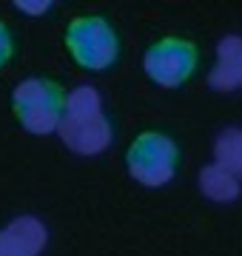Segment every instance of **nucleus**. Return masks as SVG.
<instances>
[{"label":"nucleus","instance_id":"obj_3","mask_svg":"<svg viewBox=\"0 0 242 256\" xmlns=\"http://www.w3.org/2000/svg\"><path fill=\"white\" fill-rule=\"evenodd\" d=\"M66 46L77 63L83 68H92V72L108 68L120 52L112 23L106 18H97V14H83V18L72 20L66 28Z\"/></svg>","mask_w":242,"mask_h":256},{"label":"nucleus","instance_id":"obj_5","mask_svg":"<svg viewBox=\"0 0 242 256\" xmlns=\"http://www.w3.org/2000/svg\"><path fill=\"white\" fill-rule=\"evenodd\" d=\"M57 131H60L66 146L74 154H83V156L100 154L112 142V126H108V120L102 114L88 117V120H60Z\"/></svg>","mask_w":242,"mask_h":256},{"label":"nucleus","instance_id":"obj_2","mask_svg":"<svg viewBox=\"0 0 242 256\" xmlns=\"http://www.w3.org/2000/svg\"><path fill=\"white\" fill-rule=\"evenodd\" d=\"M177 142L166 134H160V131H142L128 146V154H126L128 174L148 188H160V185L171 182L177 174Z\"/></svg>","mask_w":242,"mask_h":256},{"label":"nucleus","instance_id":"obj_8","mask_svg":"<svg viewBox=\"0 0 242 256\" xmlns=\"http://www.w3.org/2000/svg\"><path fill=\"white\" fill-rule=\"evenodd\" d=\"M200 191L214 202H231V200L240 196L242 182L231 174V171H225L222 165L211 162L200 171Z\"/></svg>","mask_w":242,"mask_h":256},{"label":"nucleus","instance_id":"obj_11","mask_svg":"<svg viewBox=\"0 0 242 256\" xmlns=\"http://www.w3.org/2000/svg\"><path fill=\"white\" fill-rule=\"evenodd\" d=\"M9 57H12V34H9V28H6V23L0 20V68L6 66Z\"/></svg>","mask_w":242,"mask_h":256},{"label":"nucleus","instance_id":"obj_4","mask_svg":"<svg viewBox=\"0 0 242 256\" xmlns=\"http://www.w3.org/2000/svg\"><path fill=\"white\" fill-rule=\"evenodd\" d=\"M142 66H146V74L157 86L177 88L194 74L196 46L191 40H182V37H162L154 46H148V52L142 57Z\"/></svg>","mask_w":242,"mask_h":256},{"label":"nucleus","instance_id":"obj_7","mask_svg":"<svg viewBox=\"0 0 242 256\" xmlns=\"http://www.w3.org/2000/svg\"><path fill=\"white\" fill-rule=\"evenodd\" d=\"M208 82L216 92H231L242 86V37L228 34L216 46V66L208 74Z\"/></svg>","mask_w":242,"mask_h":256},{"label":"nucleus","instance_id":"obj_12","mask_svg":"<svg viewBox=\"0 0 242 256\" xmlns=\"http://www.w3.org/2000/svg\"><path fill=\"white\" fill-rule=\"evenodd\" d=\"M14 6H18L20 12H28V14H40V12L52 9V3H48V0H43V3H26V0H18Z\"/></svg>","mask_w":242,"mask_h":256},{"label":"nucleus","instance_id":"obj_9","mask_svg":"<svg viewBox=\"0 0 242 256\" xmlns=\"http://www.w3.org/2000/svg\"><path fill=\"white\" fill-rule=\"evenodd\" d=\"M214 156L216 165H222L225 171H231L236 180H242V128L231 126L220 131L214 142Z\"/></svg>","mask_w":242,"mask_h":256},{"label":"nucleus","instance_id":"obj_6","mask_svg":"<svg viewBox=\"0 0 242 256\" xmlns=\"http://www.w3.org/2000/svg\"><path fill=\"white\" fill-rule=\"evenodd\" d=\"M46 245V225L38 216H18L0 230V256H38Z\"/></svg>","mask_w":242,"mask_h":256},{"label":"nucleus","instance_id":"obj_10","mask_svg":"<svg viewBox=\"0 0 242 256\" xmlns=\"http://www.w3.org/2000/svg\"><path fill=\"white\" fill-rule=\"evenodd\" d=\"M102 114V100L94 86H77L74 92L66 97L63 120H88Z\"/></svg>","mask_w":242,"mask_h":256},{"label":"nucleus","instance_id":"obj_1","mask_svg":"<svg viewBox=\"0 0 242 256\" xmlns=\"http://www.w3.org/2000/svg\"><path fill=\"white\" fill-rule=\"evenodd\" d=\"M12 106H14V114L26 131L52 134L60 128V120H63L66 94L54 80L28 77V80L18 82V88L12 94Z\"/></svg>","mask_w":242,"mask_h":256}]
</instances>
